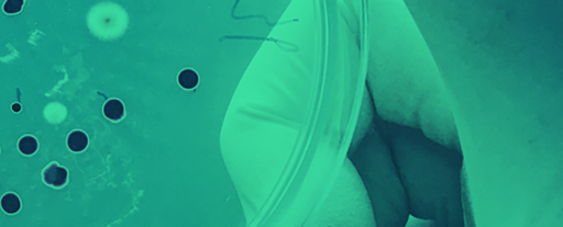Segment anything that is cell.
I'll use <instances>...</instances> for the list:
<instances>
[{
	"label": "cell",
	"mask_w": 563,
	"mask_h": 227,
	"mask_svg": "<svg viewBox=\"0 0 563 227\" xmlns=\"http://www.w3.org/2000/svg\"><path fill=\"white\" fill-rule=\"evenodd\" d=\"M42 179L45 185L53 188H63L68 181V171L57 163H51L42 172Z\"/></svg>",
	"instance_id": "1"
},
{
	"label": "cell",
	"mask_w": 563,
	"mask_h": 227,
	"mask_svg": "<svg viewBox=\"0 0 563 227\" xmlns=\"http://www.w3.org/2000/svg\"><path fill=\"white\" fill-rule=\"evenodd\" d=\"M88 143H89L88 136L86 135L85 132L79 131V129L73 131L67 136V147L69 148L70 151H73V153H80V151H84L86 148H87Z\"/></svg>",
	"instance_id": "2"
},
{
	"label": "cell",
	"mask_w": 563,
	"mask_h": 227,
	"mask_svg": "<svg viewBox=\"0 0 563 227\" xmlns=\"http://www.w3.org/2000/svg\"><path fill=\"white\" fill-rule=\"evenodd\" d=\"M104 114L110 121L118 122L124 116V106L120 100L110 99L104 106Z\"/></svg>",
	"instance_id": "3"
},
{
	"label": "cell",
	"mask_w": 563,
	"mask_h": 227,
	"mask_svg": "<svg viewBox=\"0 0 563 227\" xmlns=\"http://www.w3.org/2000/svg\"><path fill=\"white\" fill-rule=\"evenodd\" d=\"M0 207L7 214H17L21 210V201L15 193H6L0 200Z\"/></svg>",
	"instance_id": "4"
},
{
	"label": "cell",
	"mask_w": 563,
	"mask_h": 227,
	"mask_svg": "<svg viewBox=\"0 0 563 227\" xmlns=\"http://www.w3.org/2000/svg\"><path fill=\"white\" fill-rule=\"evenodd\" d=\"M44 116L50 123H59L66 116V109L63 105L51 104L45 108Z\"/></svg>",
	"instance_id": "5"
},
{
	"label": "cell",
	"mask_w": 563,
	"mask_h": 227,
	"mask_svg": "<svg viewBox=\"0 0 563 227\" xmlns=\"http://www.w3.org/2000/svg\"><path fill=\"white\" fill-rule=\"evenodd\" d=\"M178 84L182 88L186 90L194 89L199 83V77L197 73L193 69H184L178 75Z\"/></svg>",
	"instance_id": "6"
},
{
	"label": "cell",
	"mask_w": 563,
	"mask_h": 227,
	"mask_svg": "<svg viewBox=\"0 0 563 227\" xmlns=\"http://www.w3.org/2000/svg\"><path fill=\"white\" fill-rule=\"evenodd\" d=\"M37 148H39V143L37 139L32 136V135H25V136L21 137L18 142V149L21 154L25 156H32L34 155Z\"/></svg>",
	"instance_id": "7"
},
{
	"label": "cell",
	"mask_w": 563,
	"mask_h": 227,
	"mask_svg": "<svg viewBox=\"0 0 563 227\" xmlns=\"http://www.w3.org/2000/svg\"><path fill=\"white\" fill-rule=\"evenodd\" d=\"M23 6H24L23 0H7V1L3 3L2 9L7 14H15L19 13L21 10H22Z\"/></svg>",
	"instance_id": "8"
},
{
	"label": "cell",
	"mask_w": 563,
	"mask_h": 227,
	"mask_svg": "<svg viewBox=\"0 0 563 227\" xmlns=\"http://www.w3.org/2000/svg\"><path fill=\"white\" fill-rule=\"evenodd\" d=\"M20 110H21V106L19 104L12 105V111L13 112H20Z\"/></svg>",
	"instance_id": "9"
}]
</instances>
